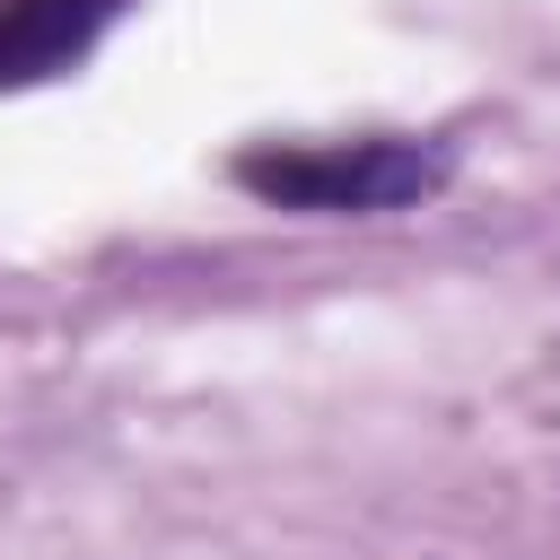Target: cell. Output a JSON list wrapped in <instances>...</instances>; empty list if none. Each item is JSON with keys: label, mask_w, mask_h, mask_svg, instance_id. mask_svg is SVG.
<instances>
[{"label": "cell", "mask_w": 560, "mask_h": 560, "mask_svg": "<svg viewBox=\"0 0 560 560\" xmlns=\"http://www.w3.org/2000/svg\"><path fill=\"white\" fill-rule=\"evenodd\" d=\"M131 0H0V88L70 79Z\"/></svg>", "instance_id": "7a4b0ae2"}, {"label": "cell", "mask_w": 560, "mask_h": 560, "mask_svg": "<svg viewBox=\"0 0 560 560\" xmlns=\"http://www.w3.org/2000/svg\"><path fill=\"white\" fill-rule=\"evenodd\" d=\"M455 175L446 140H411V131H359V140H262L236 158V184L271 210H306V219H385V210H420L438 201Z\"/></svg>", "instance_id": "6da1fadb"}]
</instances>
